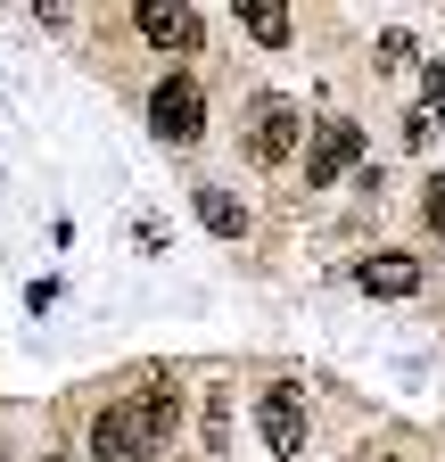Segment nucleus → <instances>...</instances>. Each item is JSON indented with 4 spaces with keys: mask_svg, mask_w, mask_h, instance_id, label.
I'll return each instance as SVG.
<instances>
[{
    "mask_svg": "<svg viewBox=\"0 0 445 462\" xmlns=\"http://www.w3.org/2000/svg\"><path fill=\"white\" fill-rule=\"evenodd\" d=\"M363 289H371V298H413V289H421V264L413 256H363Z\"/></svg>",
    "mask_w": 445,
    "mask_h": 462,
    "instance_id": "nucleus-7",
    "label": "nucleus"
},
{
    "mask_svg": "<svg viewBox=\"0 0 445 462\" xmlns=\"http://www.w3.org/2000/svg\"><path fill=\"white\" fill-rule=\"evenodd\" d=\"M355 157H363V125H322L313 133V157H305V190H330Z\"/></svg>",
    "mask_w": 445,
    "mask_h": 462,
    "instance_id": "nucleus-5",
    "label": "nucleus"
},
{
    "mask_svg": "<svg viewBox=\"0 0 445 462\" xmlns=\"http://www.w3.org/2000/svg\"><path fill=\"white\" fill-rule=\"evenodd\" d=\"M91 454L99 462H149L157 454V430L141 404H99V421H91Z\"/></svg>",
    "mask_w": 445,
    "mask_h": 462,
    "instance_id": "nucleus-2",
    "label": "nucleus"
},
{
    "mask_svg": "<svg viewBox=\"0 0 445 462\" xmlns=\"http://www.w3.org/2000/svg\"><path fill=\"white\" fill-rule=\"evenodd\" d=\"M421 215L437 223V240H445V182H429V199H421Z\"/></svg>",
    "mask_w": 445,
    "mask_h": 462,
    "instance_id": "nucleus-13",
    "label": "nucleus"
},
{
    "mask_svg": "<svg viewBox=\"0 0 445 462\" xmlns=\"http://www.w3.org/2000/svg\"><path fill=\"white\" fill-rule=\"evenodd\" d=\"M429 99L445 107V58H429Z\"/></svg>",
    "mask_w": 445,
    "mask_h": 462,
    "instance_id": "nucleus-14",
    "label": "nucleus"
},
{
    "mask_svg": "<svg viewBox=\"0 0 445 462\" xmlns=\"http://www.w3.org/2000/svg\"><path fill=\"white\" fill-rule=\"evenodd\" d=\"M198 223L214 231V240H240V231H248V215H240V199H232V190H214V182L198 190Z\"/></svg>",
    "mask_w": 445,
    "mask_h": 462,
    "instance_id": "nucleus-8",
    "label": "nucleus"
},
{
    "mask_svg": "<svg viewBox=\"0 0 445 462\" xmlns=\"http://www.w3.org/2000/svg\"><path fill=\"white\" fill-rule=\"evenodd\" d=\"M141 33L157 50H198V9H182V0H149V9H141Z\"/></svg>",
    "mask_w": 445,
    "mask_h": 462,
    "instance_id": "nucleus-6",
    "label": "nucleus"
},
{
    "mask_svg": "<svg viewBox=\"0 0 445 462\" xmlns=\"http://www.w3.org/2000/svg\"><path fill=\"white\" fill-rule=\"evenodd\" d=\"M149 125H157V141L190 149V141L206 133V99H198V83H190V75H165V83L149 91Z\"/></svg>",
    "mask_w": 445,
    "mask_h": 462,
    "instance_id": "nucleus-1",
    "label": "nucleus"
},
{
    "mask_svg": "<svg viewBox=\"0 0 445 462\" xmlns=\"http://www.w3.org/2000/svg\"><path fill=\"white\" fill-rule=\"evenodd\" d=\"M437 116H445L437 99H421V107L404 116V149H429V133H437Z\"/></svg>",
    "mask_w": 445,
    "mask_h": 462,
    "instance_id": "nucleus-10",
    "label": "nucleus"
},
{
    "mask_svg": "<svg viewBox=\"0 0 445 462\" xmlns=\"http://www.w3.org/2000/svg\"><path fill=\"white\" fill-rule=\"evenodd\" d=\"M240 25H248L264 50H281V42H289V9H281V0H248V9H240Z\"/></svg>",
    "mask_w": 445,
    "mask_h": 462,
    "instance_id": "nucleus-9",
    "label": "nucleus"
},
{
    "mask_svg": "<svg viewBox=\"0 0 445 462\" xmlns=\"http://www.w3.org/2000/svg\"><path fill=\"white\" fill-rule=\"evenodd\" d=\"M141 413H149V430L165 438V430H174V413H182V404H174V388H149V396H141Z\"/></svg>",
    "mask_w": 445,
    "mask_h": 462,
    "instance_id": "nucleus-11",
    "label": "nucleus"
},
{
    "mask_svg": "<svg viewBox=\"0 0 445 462\" xmlns=\"http://www.w3.org/2000/svg\"><path fill=\"white\" fill-rule=\"evenodd\" d=\"M256 430H264L272 454H305V404H297V388H264L256 396Z\"/></svg>",
    "mask_w": 445,
    "mask_h": 462,
    "instance_id": "nucleus-4",
    "label": "nucleus"
},
{
    "mask_svg": "<svg viewBox=\"0 0 445 462\" xmlns=\"http://www.w3.org/2000/svg\"><path fill=\"white\" fill-rule=\"evenodd\" d=\"M297 133H305V125H297V99L264 91V99L248 107V157H256V165H281V157L297 149Z\"/></svg>",
    "mask_w": 445,
    "mask_h": 462,
    "instance_id": "nucleus-3",
    "label": "nucleus"
},
{
    "mask_svg": "<svg viewBox=\"0 0 445 462\" xmlns=\"http://www.w3.org/2000/svg\"><path fill=\"white\" fill-rule=\"evenodd\" d=\"M41 462H67V454H41Z\"/></svg>",
    "mask_w": 445,
    "mask_h": 462,
    "instance_id": "nucleus-15",
    "label": "nucleus"
},
{
    "mask_svg": "<svg viewBox=\"0 0 445 462\" xmlns=\"http://www.w3.org/2000/svg\"><path fill=\"white\" fill-rule=\"evenodd\" d=\"M379 67L404 75V67H413V33H387V42H379Z\"/></svg>",
    "mask_w": 445,
    "mask_h": 462,
    "instance_id": "nucleus-12",
    "label": "nucleus"
}]
</instances>
